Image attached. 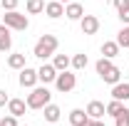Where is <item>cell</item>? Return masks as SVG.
I'll return each mask as SVG.
<instances>
[{"label":"cell","instance_id":"1","mask_svg":"<svg viewBox=\"0 0 129 126\" xmlns=\"http://www.w3.org/2000/svg\"><path fill=\"white\" fill-rule=\"evenodd\" d=\"M57 37L55 35H42L37 42H35V49H32V54L37 57V59H47V57H52L55 52H57Z\"/></svg>","mask_w":129,"mask_h":126},{"label":"cell","instance_id":"2","mask_svg":"<svg viewBox=\"0 0 129 126\" xmlns=\"http://www.w3.org/2000/svg\"><path fill=\"white\" fill-rule=\"evenodd\" d=\"M50 99H52V94L47 87H32V92L27 94V109H45Z\"/></svg>","mask_w":129,"mask_h":126},{"label":"cell","instance_id":"3","mask_svg":"<svg viewBox=\"0 0 129 126\" xmlns=\"http://www.w3.org/2000/svg\"><path fill=\"white\" fill-rule=\"evenodd\" d=\"M3 25H8L10 30L25 32L27 27H30V20L22 15V13H17V10H5V15H3Z\"/></svg>","mask_w":129,"mask_h":126},{"label":"cell","instance_id":"4","mask_svg":"<svg viewBox=\"0 0 129 126\" xmlns=\"http://www.w3.org/2000/svg\"><path fill=\"white\" fill-rule=\"evenodd\" d=\"M55 87H57V92H62V94H67V92H72L75 87H77V74H72V72H57V79H55Z\"/></svg>","mask_w":129,"mask_h":126},{"label":"cell","instance_id":"5","mask_svg":"<svg viewBox=\"0 0 129 126\" xmlns=\"http://www.w3.org/2000/svg\"><path fill=\"white\" fill-rule=\"evenodd\" d=\"M20 87H25V89H32L35 84H37V69H32V67H22L20 69Z\"/></svg>","mask_w":129,"mask_h":126},{"label":"cell","instance_id":"6","mask_svg":"<svg viewBox=\"0 0 129 126\" xmlns=\"http://www.w3.org/2000/svg\"><path fill=\"white\" fill-rule=\"evenodd\" d=\"M80 27H82L84 35H97V32H99V17L97 15H82Z\"/></svg>","mask_w":129,"mask_h":126},{"label":"cell","instance_id":"7","mask_svg":"<svg viewBox=\"0 0 129 126\" xmlns=\"http://www.w3.org/2000/svg\"><path fill=\"white\" fill-rule=\"evenodd\" d=\"M57 79V69H55V64H42L40 69H37V82H42L45 87L52 84Z\"/></svg>","mask_w":129,"mask_h":126},{"label":"cell","instance_id":"8","mask_svg":"<svg viewBox=\"0 0 129 126\" xmlns=\"http://www.w3.org/2000/svg\"><path fill=\"white\" fill-rule=\"evenodd\" d=\"M112 99L129 101V82H117V84H112Z\"/></svg>","mask_w":129,"mask_h":126},{"label":"cell","instance_id":"9","mask_svg":"<svg viewBox=\"0 0 129 126\" xmlns=\"http://www.w3.org/2000/svg\"><path fill=\"white\" fill-rule=\"evenodd\" d=\"M45 15L52 17V20H57V17L64 15V5L60 0H52V3H45Z\"/></svg>","mask_w":129,"mask_h":126},{"label":"cell","instance_id":"10","mask_svg":"<svg viewBox=\"0 0 129 126\" xmlns=\"http://www.w3.org/2000/svg\"><path fill=\"white\" fill-rule=\"evenodd\" d=\"M104 114H107V106H104V104H102V101H89V104H87V116H89V119H104Z\"/></svg>","mask_w":129,"mask_h":126},{"label":"cell","instance_id":"11","mask_svg":"<svg viewBox=\"0 0 129 126\" xmlns=\"http://www.w3.org/2000/svg\"><path fill=\"white\" fill-rule=\"evenodd\" d=\"M82 15H84V8H82L80 3H67V8H64V17L67 20H82Z\"/></svg>","mask_w":129,"mask_h":126},{"label":"cell","instance_id":"12","mask_svg":"<svg viewBox=\"0 0 129 126\" xmlns=\"http://www.w3.org/2000/svg\"><path fill=\"white\" fill-rule=\"evenodd\" d=\"M25 109H27V101H25V99H10V101H8V114H13L17 119L25 114Z\"/></svg>","mask_w":129,"mask_h":126},{"label":"cell","instance_id":"13","mask_svg":"<svg viewBox=\"0 0 129 126\" xmlns=\"http://www.w3.org/2000/svg\"><path fill=\"white\" fill-rule=\"evenodd\" d=\"M70 124L72 126H89V116L82 109H72L70 111Z\"/></svg>","mask_w":129,"mask_h":126},{"label":"cell","instance_id":"14","mask_svg":"<svg viewBox=\"0 0 129 126\" xmlns=\"http://www.w3.org/2000/svg\"><path fill=\"white\" fill-rule=\"evenodd\" d=\"M13 47V35H10V27L8 25H0V52H8Z\"/></svg>","mask_w":129,"mask_h":126},{"label":"cell","instance_id":"15","mask_svg":"<svg viewBox=\"0 0 129 126\" xmlns=\"http://www.w3.org/2000/svg\"><path fill=\"white\" fill-rule=\"evenodd\" d=\"M42 111H45V121H50V124L60 121V114H62V111H60V106H57V104H47Z\"/></svg>","mask_w":129,"mask_h":126},{"label":"cell","instance_id":"16","mask_svg":"<svg viewBox=\"0 0 129 126\" xmlns=\"http://www.w3.org/2000/svg\"><path fill=\"white\" fill-rule=\"evenodd\" d=\"M117 54H119V45H117V40H114V42H104V45H102V57L114 59Z\"/></svg>","mask_w":129,"mask_h":126},{"label":"cell","instance_id":"17","mask_svg":"<svg viewBox=\"0 0 129 126\" xmlns=\"http://www.w3.org/2000/svg\"><path fill=\"white\" fill-rule=\"evenodd\" d=\"M8 67H10V69H22V67H27V64H25V54H20V52L10 54V57H8Z\"/></svg>","mask_w":129,"mask_h":126},{"label":"cell","instance_id":"18","mask_svg":"<svg viewBox=\"0 0 129 126\" xmlns=\"http://www.w3.org/2000/svg\"><path fill=\"white\" fill-rule=\"evenodd\" d=\"M52 64H55V69H57V72H64V69H70V64H72V59H70L67 54H55V59H52Z\"/></svg>","mask_w":129,"mask_h":126},{"label":"cell","instance_id":"19","mask_svg":"<svg viewBox=\"0 0 129 126\" xmlns=\"http://www.w3.org/2000/svg\"><path fill=\"white\" fill-rule=\"evenodd\" d=\"M25 8L30 15H40V13H45V0H27Z\"/></svg>","mask_w":129,"mask_h":126},{"label":"cell","instance_id":"20","mask_svg":"<svg viewBox=\"0 0 129 126\" xmlns=\"http://www.w3.org/2000/svg\"><path fill=\"white\" fill-rule=\"evenodd\" d=\"M124 109H127V106H124V101H119V99H112V101L107 104V114H109V116H117V114H122Z\"/></svg>","mask_w":129,"mask_h":126},{"label":"cell","instance_id":"21","mask_svg":"<svg viewBox=\"0 0 129 126\" xmlns=\"http://www.w3.org/2000/svg\"><path fill=\"white\" fill-rule=\"evenodd\" d=\"M102 79H104L107 84H117V82H122V72H119V67H112L107 74H102Z\"/></svg>","mask_w":129,"mask_h":126},{"label":"cell","instance_id":"22","mask_svg":"<svg viewBox=\"0 0 129 126\" xmlns=\"http://www.w3.org/2000/svg\"><path fill=\"white\" fill-rule=\"evenodd\" d=\"M112 67H114V64H112V59H107V57H102V59L94 64V69H97V74H99V77H102V74H107Z\"/></svg>","mask_w":129,"mask_h":126},{"label":"cell","instance_id":"23","mask_svg":"<svg viewBox=\"0 0 129 126\" xmlns=\"http://www.w3.org/2000/svg\"><path fill=\"white\" fill-rule=\"evenodd\" d=\"M117 45H119V47H129V25H124V27L119 30V35H117Z\"/></svg>","mask_w":129,"mask_h":126},{"label":"cell","instance_id":"24","mask_svg":"<svg viewBox=\"0 0 129 126\" xmlns=\"http://www.w3.org/2000/svg\"><path fill=\"white\" fill-rule=\"evenodd\" d=\"M87 64H89V59H87V54H75V57H72V67H75L77 72H82V69H84Z\"/></svg>","mask_w":129,"mask_h":126},{"label":"cell","instance_id":"25","mask_svg":"<svg viewBox=\"0 0 129 126\" xmlns=\"http://www.w3.org/2000/svg\"><path fill=\"white\" fill-rule=\"evenodd\" d=\"M114 126H129V109H124L122 114L114 116Z\"/></svg>","mask_w":129,"mask_h":126},{"label":"cell","instance_id":"26","mask_svg":"<svg viewBox=\"0 0 129 126\" xmlns=\"http://www.w3.org/2000/svg\"><path fill=\"white\" fill-rule=\"evenodd\" d=\"M0 121H3L5 126H20V124H17V116H13V114H8V116H5V119H0Z\"/></svg>","mask_w":129,"mask_h":126},{"label":"cell","instance_id":"27","mask_svg":"<svg viewBox=\"0 0 129 126\" xmlns=\"http://www.w3.org/2000/svg\"><path fill=\"white\" fill-rule=\"evenodd\" d=\"M119 20H122L124 25H129V5L127 8H119Z\"/></svg>","mask_w":129,"mask_h":126},{"label":"cell","instance_id":"28","mask_svg":"<svg viewBox=\"0 0 129 126\" xmlns=\"http://www.w3.org/2000/svg\"><path fill=\"white\" fill-rule=\"evenodd\" d=\"M0 3H3L5 10H15V8H17V0H0Z\"/></svg>","mask_w":129,"mask_h":126},{"label":"cell","instance_id":"29","mask_svg":"<svg viewBox=\"0 0 129 126\" xmlns=\"http://www.w3.org/2000/svg\"><path fill=\"white\" fill-rule=\"evenodd\" d=\"M8 101H10V96H8V92H5V89H0V106H5Z\"/></svg>","mask_w":129,"mask_h":126},{"label":"cell","instance_id":"30","mask_svg":"<svg viewBox=\"0 0 129 126\" xmlns=\"http://www.w3.org/2000/svg\"><path fill=\"white\" fill-rule=\"evenodd\" d=\"M129 5V0H114V8H117V10H119V8H127Z\"/></svg>","mask_w":129,"mask_h":126},{"label":"cell","instance_id":"31","mask_svg":"<svg viewBox=\"0 0 129 126\" xmlns=\"http://www.w3.org/2000/svg\"><path fill=\"white\" fill-rule=\"evenodd\" d=\"M89 126H107L102 119H89Z\"/></svg>","mask_w":129,"mask_h":126},{"label":"cell","instance_id":"32","mask_svg":"<svg viewBox=\"0 0 129 126\" xmlns=\"http://www.w3.org/2000/svg\"><path fill=\"white\" fill-rule=\"evenodd\" d=\"M60 3H72V0H60Z\"/></svg>","mask_w":129,"mask_h":126},{"label":"cell","instance_id":"33","mask_svg":"<svg viewBox=\"0 0 129 126\" xmlns=\"http://www.w3.org/2000/svg\"><path fill=\"white\" fill-rule=\"evenodd\" d=\"M0 126H5V124H3V121H0Z\"/></svg>","mask_w":129,"mask_h":126}]
</instances>
